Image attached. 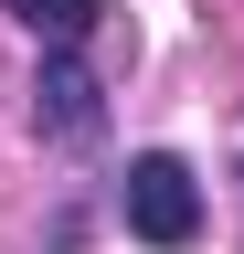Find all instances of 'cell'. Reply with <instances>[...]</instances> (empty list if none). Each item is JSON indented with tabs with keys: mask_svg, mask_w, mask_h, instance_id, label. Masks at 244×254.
Wrapping results in <instances>:
<instances>
[{
	"mask_svg": "<svg viewBox=\"0 0 244 254\" xmlns=\"http://www.w3.org/2000/svg\"><path fill=\"white\" fill-rule=\"evenodd\" d=\"M32 127L53 148H96L106 138V95L96 74H85V53H43V74H32Z\"/></svg>",
	"mask_w": 244,
	"mask_h": 254,
	"instance_id": "7a4b0ae2",
	"label": "cell"
},
{
	"mask_svg": "<svg viewBox=\"0 0 244 254\" xmlns=\"http://www.w3.org/2000/svg\"><path fill=\"white\" fill-rule=\"evenodd\" d=\"M96 11H106V0H11V21L43 32V53H75L85 32H96Z\"/></svg>",
	"mask_w": 244,
	"mask_h": 254,
	"instance_id": "3957f363",
	"label": "cell"
},
{
	"mask_svg": "<svg viewBox=\"0 0 244 254\" xmlns=\"http://www.w3.org/2000/svg\"><path fill=\"white\" fill-rule=\"evenodd\" d=\"M117 212H128V233H138V244L180 254V244L202 233V180H191V159H170V148L128 159V190H117Z\"/></svg>",
	"mask_w": 244,
	"mask_h": 254,
	"instance_id": "6da1fadb",
	"label": "cell"
}]
</instances>
